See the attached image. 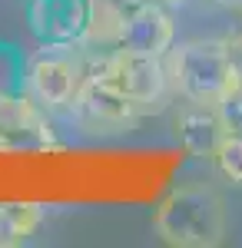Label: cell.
Returning a JSON list of instances; mask_svg holds the SVG:
<instances>
[{
    "label": "cell",
    "instance_id": "1",
    "mask_svg": "<svg viewBox=\"0 0 242 248\" xmlns=\"http://www.w3.org/2000/svg\"><path fill=\"white\" fill-rule=\"evenodd\" d=\"M156 235L176 248H212L225 242V199L212 186H179L153 212Z\"/></svg>",
    "mask_w": 242,
    "mask_h": 248
},
{
    "label": "cell",
    "instance_id": "2",
    "mask_svg": "<svg viewBox=\"0 0 242 248\" xmlns=\"http://www.w3.org/2000/svg\"><path fill=\"white\" fill-rule=\"evenodd\" d=\"M166 66L173 93L192 103H223L239 83L225 40H189L179 50H169Z\"/></svg>",
    "mask_w": 242,
    "mask_h": 248
},
{
    "label": "cell",
    "instance_id": "3",
    "mask_svg": "<svg viewBox=\"0 0 242 248\" xmlns=\"http://www.w3.org/2000/svg\"><path fill=\"white\" fill-rule=\"evenodd\" d=\"M90 60L83 46H40L27 60V96H34L47 113L73 109Z\"/></svg>",
    "mask_w": 242,
    "mask_h": 248
},
{
    "label": "cell",
    "instance_id": "4",
    "mask_svg": "<svg viewBox=\"0 0 242 248\" xmlns=\"http://www.w3.org/2000/svg\"><path fill=\"white\" fill-rule=\"evenodd\" d=\"M90 70L100 73L110 86H116L123 96H130L133 103H139L146 113L159 106L173 90L166 57H149V53L113 46V50H100L96 60H90Z\"/></svg>",
    "mask_w": 242,
    "mask_h": 248
},
{
    "label": "cell",
    "instance_id": "5",
    "mask_svg": "<svg viewBox=\"0 0 242 248\" xmlns=\"http://www.w3.org/2000/svg\"><path fill=\"white\" fill-rule=\"evenodd\" d=\"M60 139L47 109L34 96H3L0 99V153H47Z\"/></svg>",
    "mask_w": 242,
    "mask_h": 248
},
{
    "label": "cell",
    "instance_id": "6",
    "mask_svg": "<svg viewBox=\"0 0 242 248\" xmlns=\"http://www.w3.org/2000/svg\"><path fill=\"white\" fill-rule=\"evenodd\" d=\"M27 27L40 46H83L90 0H27Z\"/></svg>",
    "mask_w": 242,
    "mask_h": 248
},
{
    "label": "cell",
    "instance_id": "7",
    "mask_svg": "<svg viewBox=\"0 0 242 248\" xmlns=\"http://www.w3.org/2000/svg\"><path fill=\"white\" fill-rule=\"evenodd\" d=\"M73 109L80 113V119L86 126H103V129H130L139 116L146 113L139 103H133L130 96H123L116 86H110L106 79L93 73L86 66V79L80 86V96H76Z\"/></svg>",
    "mask_w": 242,
    "mask_h": 248
},
{
    "label": "cell",
    "instance_id": "8",
    "mask_svg": "<svg viewBox=\"0 0 242 248\" xmlns=\"http://www.w3.org/2000/svg\"><path fill=\"white\" fill-rule=\"evenodd\" d=\"M173 133L183 142V149L189 155L199 159H212L219 142L229 136V123H225L219 103H192L183 99L179 113L173 116Z\"/></svg>",
    "mask_w": 242,
    "mask_h": 248
},
{
    "label": "cell",
    "instance_id": "9",
    "mask_svg": "<svg viewBox=\"0 0 242 248\" xmlns=\"http://www.w3.org/2000/svg\"><path fill=\"white\" fill-rule=\"evenodd\" d=\"M176 40V23L173 14L163 3H146V7H133L123 20V33L120 46L133 53H149V57H166Z\"/></svg>",
    "mask_w": 242,
    "mask_h": 248
},
{
    "label": "cell",
    "instance_id": "10",
    "mask_svg": "<svg viewBox=\"0 0 242 248\" xmlns=\"http://www.w3.org/2000/svg\"><path fill=\"white\" fill-rule=\"evenodd\" d=\"M130 14V7H123V0H90V27H86V43L83 50H113L120 46L123 33V20Z\"/></svg>",
    "mask_w": 242,
    "mask_h": 248
},
{
    "label": "cell",
    "instance_id": "11",
    "mask_svg": "<svg viewBox=\"0 0 242 248\" xmlns=\"http://www.w3.org/2000/svg\"><path fill=\"white\" fill-rule=\"evenodd\" d=\"M43 222L37 202H0V248L23 245Z\"/></svg>",
    "mask_w": 242,
    "mask_h": 248
},
{
    "label": "cell",
    "instance_id": "12",
    "mask_svg": "<svg viewBox=\"0 0 242 248\" xmlns=\"http://www.w3.org/2000/svg\"><path fill=\"white\" fill-rule=\"evenodd\" d=\"M27 93V57L17 46L0 43V99Z\"/></svg>",
    "mask_w": 242,
    "mask_h": 248
},
{
    "label": "cell",
    "instance_id": "13",
    "mask_svg": "<svg viewBox=\"0 0 242 248\" xmlns=\"http://www.w3.org/2000/svg\"><path fill=\"white\" fill-rule=\"evenodd\" d=\"M219 175H225L229 182H239L242 186V133H229L219 142V149L212 155Z\"/></svg>",
    "mask_w": 242,
    "mask_h": 248
},
{
    "label": "cell",
    "instance_id": "14",
    "mask_svg": "<svg viewBox=\"0 0 242 248\" xmlns=\"http://www.w3.org/2000/svg\"><path fill=\"white\" fill-rule=\"evenodd\" d=\"M225 46H229V60H232V70H236V79L242 83V30L236 33L232 40H225Z\"/></svg>",
    "mask_w": 242,
    "mask_h": 248
},
{
    "label": "cell",
    "instance_id": "15",
    "mask_svg": "<svg viewBox=\"0 0 242 248\" xmlns=\"http://www.w3.org/2000/svg\"><path fill=\"white\" fill-rule=\"evenodd\" d=\"M146 3H163V7H173V3H183V0H123V7H146Z\"/></svg>",
    "mask_w": 242,
    "mask_h": 248
},
{
    "label": "cell",
    "instance_id": "16",
    "mask_svg": "<svg viewBox=\"0 0 242 248\" xmlns=\"http://www.w3.org/2000/svg\"><path fill=\"white\" fill-rule=\"evenodd\" d=\"M212 3H223V7H242V0H212Z\"/></svg>",
    "mask_w": 242,
    "mask_h": 248
}]
</instances>
